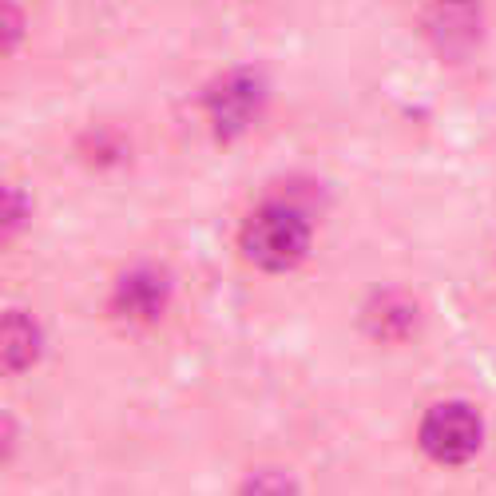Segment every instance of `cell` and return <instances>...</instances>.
I'll return each mask as SVG.
<instances>
[{
  "label": "cell",
  "instance_id": "obj_1",
  "mask_svg": "<svg viewBox=\"0 0 496 496\" xmlns=\"http://www.w3.org/2000/svg\"><path fill=\"white\" fill-rule=\"evenodd\" d=\"M238 247H242V258L255 262L258 270H290L302 262L306 247H310V227H306L302 211H294L286 203H270V207H258L242 223Z\"/></svg>",
  "mask_w": 496,
  "mask_h": 496
},
{
  "label": "cell",
  "instance_id": "obj_2",
  "mask_svg": "<svg viewBox=\"0 0 496 496\" xmlns=\"http://www.w3.org/2000/svg\"><path fill=\"white\" fill-rule=\"evenodd\" d=\"M421 445L440 465H461L481 449V417L461 401L437 405L421 425Z\"/></svg>",
  "mask_w": 496,
  "mask_h": 496
},
{
  "label": "cell",
  "instance_id": "obj_3",
  "mask_svg": "<svg viewBox=\"0 0 496 496\" xmlns=\"http://www.w3.org/2000/svg\"><path fill=\"white\" fill-rule=\"evenodd\" d=\"M207 104H211V119L218 136H235V131L255 124L262 107V84L250 72H230L207 92Z\"/></svg>",
  "mask_w": 496,
  "mask_h": 496
},
{
  "label": "cell",
  "instance_id": "obj_4",
  "mask_svg": "<svg viewBox=\"0 0 496 496\" xmlns=\"http://www.w3.org/2000/svg\"><path fill=\"white\" fill-rule=\"evenodd\" d=\"M167 306V278L159 270H131L119 278L112 310L131 326H151Z\"/></svg>",
  "mask_w": 496,
  "mask_h": 496
},
{
  "label": "cell",
  "instance_id": "obj_5",
  "mask_svg": "<svg viewBox=\"0 0 496 496\" xmlns=\"http://www.w3.org/2000/svg\"><path fill=\"white\" fill-rule=\"evenodd\" d=\"M40 354V326L32 322L28 314H5L0 322V361H5L8 373L28 369Z\"/></svg>",
  "mask_w": 496,
  "mask_h": 496
},
{
  "label": "cell",
  "instance_id": "obj_6",
  "mask_svg": "<svg viewBox=\"0 0 496 496\" xmlns=\"http://www.w3.org/2000/svg\"><path fill=\"white\" fill-rule=\"evenodd\" d=\"M413 322H417V306L405 294H381L366 310L369 334H378L381 341H401L413 329Z\"/></svg>",
  "mask_w": 496,
  "mask_h": 496
},
{
  "label": "cell",
  "instance_id": "obj_7",
  "mask_svg": "<svg viewBox=\"0 0 496 496\" xmlns=\"http://www.w3.org/2000/svg\"><path fill=\"white\" fill-rule=\"evenodd\" d=\"M25 215H28V198L20 203L16 191H5V235H8V238H13V230H16V223H20Z\"/></svg>",
  "mask_w": 496,
  "mask_h": 496
},
{
  "label": "cell",
  "instance_id": "obj_8",
  "mask_svg": "<svg viewBox=\"0 0 496 496\" xmlns=\"http://www.w3.org/2000/svg\"><path fill=\"white\" fill-rule=\"evenodd\" d=\"M5 13V52H13V44H16V32H20V13L13 5H5L0 8Z\"/></svg>",
  "mask_w": 496,
  "mask_h": 496
}]
</instances>
